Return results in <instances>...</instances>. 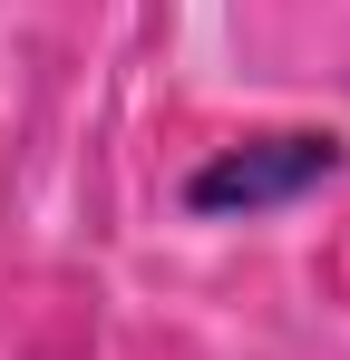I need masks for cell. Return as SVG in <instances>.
<instances>
[{
	"label": "cell",
	"instance_id": "obj_1",
	"mask_svg": "<svg viewBox=\"0 0 350 360\" xmlns=\"http://www.w3.org/2000/svg\"><path fill=\"white\" fill-rule=\"evenodd\" d=\"M341 176V136L331 127H263L224 156H205L185 176V214L224 224V214H273V205H302L311 185Z\"/></svg>",
	"mask_w": 350,
	"mask_h": 360
}]
</instances>
